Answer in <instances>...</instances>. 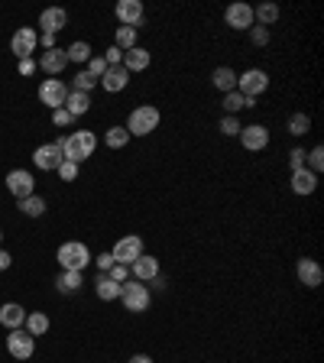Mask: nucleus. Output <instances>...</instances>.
Segmentation results:
<instances>
[{"mask_svg": "<svg viewBox=\"0 0 324 363\" xmlns=\"http://www.w3.org/2000/svg\"><path fill=\"white\" fill-rule=\"evenodd\" d=\"M59 146H62V156L68 162H81L88 159V156H94V146H97V137L91 133V130H75L72 137H62V139H55Z\"/></svg>", "mask_w": 324, "mask_h": 363, "instance_id": "obj_1", "label": "nucleus"}, {"mask_svg": "<svg viewBox=\"0 0 324 363\" xmlns=\"http://www.w3.org/2000/svg\"><path fill=\"white\" fill-rule=\"evenodd\" d=\"M159 107H152V104H140L136 110H130V117H127V133L130 137H150L152 130L159 127Z\"/></svg>", "mask_w": 324, "mask_h": 363, "instance_id": "obj_2", "label": "nucleus"}, {"mask_svg": "<svg viewBox=\"0 0 324 363\" xmlns=\"http://www.w3.org/2000/svg\"><path fill=\"white\" fill-rule=\"evenodd\" d=\"M55 259H59V266L62 269H75V273H81L94 257H91L88 244H81V240H68V244H62L59 250H55Z\"/></svg>", "mask_w": 324, "mask_h": 363, "instance_id": "obj_3", "label": "nucleus"}, {"mask_svg": "<svg viewBox=\"0 0 324 363\" xmlns=\"http://www.w3.org/2000/svg\"><path fill=\"white\" fill-rule=\"evenodd\" d=\"M120 299H123V308L140 315V311H150L152 305V295H150V286L146 282H136V279H127L120 286Z\"/></svg>", "mask_w": 324, "mask_h": 363, "instance_id": "obj_4", "label": "nucleus"}, {"mask_svg": "<svg viewBox=\"0 0 324 363\" xmlns=\"http://www.w3.org/2000/svg\"><path fill=\"white\" fill-rule=\"evenodd\" d=\"M266 88H270V75H266L263 68H247L243 75H237V91L247 97V101H256Z\"/></svg>", "mask_w": 324, "mask_h": 363, "instance_id": "obj_5", "label": "nucleus"}, {"mask_svg": "<svg viewBox=\"0 0 324 363\" xmlns=\"http://www.w3.org/2000/svg\"><path fill=\"white\" fill-rule=\"evenodd\" d=\"M110 257H114V263L133 266V263H136V259L143 257V237H140V234L120 237L117 244H114V250H110Z\"/></svg>", "mask_w": 324, "mask_h": 363, "instance_id": "obj_6", "label": "nucleus"}, {"mask_svg": "<svg viewBox=\"0 0 324 363\" xmlns=\"http://www.w3.org/2000/svg\"><path fill=\"white\" fill-rule=\"evenodd\" d=\"M7 351H10L13 360H30L36 353V337L26 328H17V331L7 334Z\"/></svg>", "mask_w": 324, "mask_h": 363, "instance_id": "obj_7", "label": "nucleus"}, {"mask_svg": "<svg viewBox=\"0 0 324 363\" xmlns=\"http://www.w3.org/2000/svg\"><path fill=\"white\" fill-rule=\"evenodd\" d=\"M240 143H243V150L247 153H263L270 146V130L263 127V124H247V127H240Z\"/></svg>", "mask_w": 324, "mask_h": 363, "instance_id": "obj_8", "label": "nucleus"}, {"mask_svg": "<svg viewBox=\"0 0 324 363\" xmlns=\"http://www.w3.org/2000/svg\"><path fill=\"white\" fill-rule=\"evenodd\" d=\"M62 162H65V156H62L59 143H43V146H36V153H32V166L43 172H55Z\"/></svg>", "mask_w": 324, "mask_h": 363, "instance_id": "obj_9", "label": "nucleus"}, {"mask_svg": "<svg viewBox=\"0 0 324 363\" xmlns=\"http://www.w3.org/2000/svg\"><path fill=\"white\" fill-rule=\"evenodd\" d=\"M36 46H39V32L30 30V26H20L10 39V52L17 55V59H32Z\"/></svg>", "mask_w": 324, "mask_h": 363, "instance_id": "obj_10", "label": "nucleus"}, {"mask_svg": "<svg viewBox=\"0 0 324 363\" xmlns=\"http://www.w3.org/2000/svg\"><path fill=\"white\" fill-rule=\"evenodd\" d=\"M7 192L20 202V198H30L32 195V188H36V179H32V172H26V169H10L7 172Z\"/></svg>", "mask_w": 324, "mask_h": 363, "instance_id": "obj_11", "label": "nucleus"}, {"mask_svg": "<svg viewBox=\"0 0 324 363\" xmlns=\"http://www.w3.org/2000/svg\"><path fill=\"white\" fill-rule=\"evenodd\" d=\"M65 97H68V85L59 81V78H45L43 85H39V101H43L49 110H59L65 104Z\"/></svg>", "mask_w": 324, "mask_h": 363, "instance_id": "obj_12", "label": "nucleus"}, {"mask_svg": "<svg viewBox=\"0 0 324 363\" xmlns=\"http://www.w3.org/2000/svg\"><path fill=\"white\" fill-rule=\"evenodd\" d=\"M295 276H298V282H302L305 288H318L324 282V269H321L318 259L302 257L298 263H295Z\"/></svg>", "mask_w": 324, "mask_h": 363, "instance_id": "obj_13", "label": "nucleus"}, {"mask_svg": "<svg viewBox=\"0 0 324 363\" xmlns=\"http://www.w3.org/2000/svg\"><path fill=\"white\" fill-rule=\"evenodd\" d=\"M114 13H117L120 26H133V30H140L143 23H146V10H143L140 0H120Z\"/></svg>", "mask_w": 324, "mask_h": 363, "instance_id": "obj_14", "label": "nucleus"}, {"mask_svg": "<svg viewBox=\"0 0 324 363\" xmlns=\"http://www.w3.org/2000/svg\"><path fill=\"white\" fill-rule=\"evenodd\" d=\"M224 23L230 26V30H250L253 26V7L250 3H243V0H237V3H230L224 10Z\"/></svg>", "mask_w": 324, "mask_h": 363, "instance_id": "obj_15", "label": "nucleus"}, {"mask_svg": "<svg viewBox=\"0 0 324 363\" xmlns=\"http://www.w3.org/2000/svg\"><path fill=\"white\" fill-rule=\"evenodd\" d=\"M127 85H130V72L123 68V65H108V72L101 75V88H104V91H110V95L123 91Z\"/></svg>", "mask_w": 324, "mask_h": 363, "instance_id": "obj_16", "label": "nucleus"}, {"mask_svg": "<svg viewBox=\"0 0 324 363\" xmlns=\"http://www.w3.org/2000/svg\"><path fill=\"white\" fill-rule=\"evenodd\" d=\"M130 273H133V279H136V282H152V279L159 276L162 269H159V259L152 257V253H143V257L136 259L133 266H130Z\"/></svg>", "mask_w": 324, "mask_h": 363, "instance_id": "obj_17", "label": "nucleus"}, {"mask_svg": "<svg viewBox=\"0 0 324 363\" xmlns=\"http://www.w3.org/2000/svg\"><path fill=\"white\" fill-rule=\"evenodd\" d=\"M26 315H30V311L23 308V305H17V302L0 305V324H3V328H10V331H17V328L26 324Z\"/></svg>", "mask_w": 324, "mask_h": 363, "instance_id": "obj_18", "label": "nucleus"}, {"mask_svg": "<svg viewBox=\"0 0 324 363\" xmlns=\"http://www.w3.org/2000/svg\"><path fill=\"white\" fill-rule=\"evenodd\" d=\"M150 62H152V55H150V49H143V46H133L130 52H123V68H127L130 75H133V72H146Z\"/></svg>", "mask_w": 324, "mask_h": 363, "instance_id": "obj_19", "label": "nucleus"}, {"mask_svg": "<svg viewBox=\"0 0 324 363\" xmlns=\"http://www.w3.org/2000/svg\"><path fill=\"white\" fill-rule=\"evenodd\" d=\"M211 85L221 91V95H230V91H237V72L230 68V65H221L211 72Z\"/></svg>", "mask_w": 324, "mask_h": 363, "instance_id": "obj_20", "label": "nucleus"}, {"mask_svg": "<svg viewBox=\"0 0 324 363\" xmlns=\"http://www.w3.org/2000/svg\"><path fill=\"white\" fill-rule=\"evenodd\" d=\"M65 65H68V59H65V49H45L43 55H39V68H43L45 75H59L62 72Z\"/></svg>", "mask_w": 324, "mask_h": 363, "instance_id": "obj_21", "label": "nucleus"}, {"mask_svg": "<svg viewBox=\"0 0 324 363\" xmlns=\"http://www.w3.org/2000/svg\"><path fill=\"white\" fill-rule=\"evenodd\" d=\"M68 23V13L62 10V7H49V10H43L39 13V26H43V32H59Z\"/></svg>", "mask_w": 324, "mask_h": 363, "instance_id": "obj_22", "label": "nucleus"}, {"mask_svg": "<svg viewBox=\"0 0 324 363\" xmlns=\"http://www.w3.org/2000/svg\"><path fill=\"white\" fill-rule=\"evenodd\" d=\"M318 188V175L308 169H295L292 172V192L295 195H314Z\"/></svg>", "mask_w": 324, "mask_h": 363, "instance_id": "obj_23", "label": "nucleus"}, {"mask_svg": "<svg viewBox=\"0 0 324 363\" xmlns=\"http://www.w3.org/2000/svg\"><path fill=\"white\" fill-rule=\"evenodd\" d=\"M65 110L72 114V117H85L88 110H91V95H81V91H68V97H65Z\"/></svg>", "mask_w": 324, "mask_h": 363, "instance_id": "obj_24", "label": "nucleus"}, {"mask_svg": "<svg viewBox=\"0 0 324 363\" xmlns=\"http://www.w3.org/2000/svg\"><path fill=\"white\" fill-rule=\"evenodd\" d=\"M94 292H97V299L101 302H117L120 299V286L108 276V273H101V276L94 279Z\"/></svg>", "mask_w": 324, "mask_h": 363, "instance_id": "obj_25", "label": "nucleus"}, {"mask_svg": "<svg viewBox=\"0 0 324 363\" xmlns=\"http://www.w3.org/2000/svg\"><path fill=\"white\" fill-rule=\"evenodd\" d=\"M55 286H59L62 295H72V292H78V288L85 286V279H81V273H75V269H62V276L55 279Z\"/></svg>", "mask_w": 324, "mask_h": 363, "instance_id": "obj_26", "label": "nucleus"}, {"mask_svg": "<svg viewBox=\"0 0 324 363\" xmlns=\"http://www.w3.org/2000/svg\"><path fill=\"white\" fill-rule=\"evenodd\" d=\"M49 324H52V321H49V315H45V311H30L23 328H26V331L32 334V337H43V334L49 331Z\"/></svg>", "mask_w": 324, "mask_h": 363, "instance_id": "obj_27", "label": "nucleus"}, {"mask_svg": "<svg viewBox=\"0 0 324 363\" xmlns=\"http://www.w3.org/2000/svg\"><path fill=\"white\" fill-rule=\"evenodd\" d=\"M253 20H256V26H266V30H270L272 23L279 20V7H276V3H259V7H253Z\"/></svg>", "mask_w": 324, "mask_h": 363, "instance_id": "obj_28", "label": "nucleus"}, {"mask_svg": "<svg viewBox=\"0 0 324 363\" xmlns=\"http://www.w3.org/2000/svg\"><path fill=\"white\" fill-rule=\"evenodd\" d=\"M136 36H140V30H133V26H117V36H114V46H117L120 52H130V49L136 46Z\"/></svg>", "mask_w": 324, "mask_h": 363, "instance_id": "obj_29", "label": "nucleus"}, {"mask_svg": "<svg viewBox=\"0 0 324 363\" xmlns=\"http://www.w3.org/2000/svg\"><path fill=\"white\" fill-rule=\"evenodd\" d=\"M91 46L85 43V39H78V43H72L68 46V49H65V59H68V62H78V65H88V59H91Z\"/></svg>", "mask_w": 324, "mask_h": 363, "instance_id": "obj_30", "label": "nucleus"}, {"mask_svg": "<svg viewBox=\"0 0 324 363\" xmlns=\"http://www.w3.org/2000/svg\"><path fill=\"white\" fill-rule=\"evenodd\" d=\"M20 211L26 214V217H43L45 214V198H39L36 192H32L30 198H20Z\"/></svg>", "mask_w": 324, "mask_h": 363, "instance_id": "obj_31", "label": "nucleus"}, {"mask_svg": "<svg viewBox=\"0 0 324 363\" xmlns=\"http://www.w3.org/2000/svg\"><path fill=\"white\" fill-rule=\"evenodd\" d=\"M130 139H133V137L127 133V127H110L108 133H104V143H108L110 150H123Z\"/></svg>", "mask_w": 324, "mask_h": 363, "instance_id": "obj_32", "label": "nucleus"}, {"mask_svg": "<svg viewBox=\"0 0 324 363\" xmlns=\"http://www.w3.org/2000/svg\"><path fill=\"white\" fill-rule=\"evenodd\" d=\"M289 133L292 137H305V133H312V117H308V114H292L289 117Z\"/></svg>", "mask_w": 324, "mask_h": 363, "instance_id": "obj_33", "label": "nucleus"}, {"mask_svg": "<svg viewBox=\"0 0 324 363\" xmlns=\"http://www.w3.org/2000/svg\"><path fill=\"white\" fill-rule=\"evenodd\" d=\"M247 107V97L240 95V91H230V95H224V110L230 114V117H237V110H243Z\"/></svg>", "mask_w": 324, "mask_h": 363, "instance_id": "obj_34", "label": "nucleus"}, {"mask_svg": "<svg viewBox=\"0 0 324 363\" xmlns=\"http://www.w3.org/2000/svg\"><path fill=\"white\" fill-rule=\"evenodd\" d=\"M305 162H308V166H305L308 172L321 175V169H324V150H321V146H314L312 153H305Z\"/></svg>", "mask_w": 324, "mask_h": 363, "instance_id": "obj_35", "label": "nucleus"}, {"mask_svg": "<svg viewBox=\"0 0 324 363\" xmlns=\"http://www.w3.org/2000/svg\"><path fill=\"white\" fill-rule=\"evenodd\" d=\"M94 85H97V78L91 75V72H78V75L72 78V91H81V95H88Z\"/></svg>", "mask_w": 324, "mask_h": 363, "instance_id": "obj_36", "label": "nucleus"}, {"mask_svg": "<svg viewBox=\"0 0 324 363\" xmlns=\"http://www.w3.org/2000/svg\"><path fill=\"white\" fill-rule=\"evenodd\" d=\"M85 72H91V75L101 81V75L108 72V62H104V55H91V59H88V68H85Z\"/></svg>", "mask_w": 324, "mask_h": 363, "instance_id": "obj_37", "label": "nucleus"}, {"mask_svg": "<svg viewBox=\"0 0 324 363\" xmlns=\"http://www.w3.org/2000/svg\"><path fill=\"white\" fill-rule=\"evenodd\" d=\"M221 133H224V137H237L240 133V120L237 117H230V114H224V120H221Z\"/></svg>", "mask_w": 324, "mask_h": 363, "instance_id": "obj_38", "label": "nucleus"}, {"mask_svg": "<svg viewBox=\"0 0 324 363\" xmlns=\"http://www.w3.org/2000/svg\"><path fill=\"white\" fill-rule=\"evenodd\" d=\"M250 39H253V46H270V30L266 26H250Z\"/></svg>", "mask_w": 324, "mask_h": 363, "instance_id": "obj_39", "label": "nucleus"}, {"mask_svg": "<svg viewBox=\"0 0 324 363\" xmlns=\"http://www.w3.org/2000/svg\"><path fill=\"white\" fill-rule=\"evenodd\" d=\"M55 172H59V179H62V182H75V179H78V162H68V159H65Z\"/></svg>", "mask_w": 324, "mask_h": 363, "instance_id": "obj_40", "label": "nucleus"}, {"mask_svg": "<svg viewBox=\"0 0 324 363\" xmlns=\"http://www.w3.org/2000/svg\"><path fill=\"white\" fill-rule=\"evenodd\" d=\"M108 276L114 279L117 286H123V282H127V279H130V266H123V263H114V266L108 269Z\"/></svg>", "mask_w": 324, "mask_h": 363, "instance_id": "obj_41", "label": "nucleus"}, {"mask_svg": "<svg viewBox=\"0 0 324 363\" xmlns=\"http://www.w3.org/2000/svg\"><path fill=\"white\" fill-rule=\"evenodd\" d=\"M52 124H55V127H72V124H75V117H72L65 107H59V110H52Z\"/></svg>", "mask_w": 324, "mask_h": 363, "instance_id": "obj_42", "label": "nucleus"}, {"mask_svg": "<svg viewBox=\"0 0 324 363\" xmlns=\"http://www.w3.org/2000/svg\"><path fill=\"white\" fill-rule=\"evenodd\" d=\"M289 166H292V172L305 169V150H302V146H295V150L289 153Z\"/></svg>", "mask_w": 324, "mask_h": 363, "instance_id": "obj_43", "label": "nucleus"}, {"mask_svg": "<svg viewBox=\"0 0 324 363\" xmlns=\"http://www.w3.org/2000/svg\"><path fill=\"white\" fill-rule=\"evenodd\" d=\"M104 62L108 65H123V52H120L117 46H110L108 52H104Z\"/></svg>", "mask_w": 324, "mask_h": 363, "instance_id": "obj_44", "label": "nucleus"}, {"mask_svg": "<svg viewBox=\"0 0 324 363\" xmlns=\"http://www.w3.org/2000/svg\"><path fill=\"white\" fill-rule=\"evenodd\" d=\"M110 266H114V257H110V253H97V269H101V273H108Z\"/></svg>", "mask_w": 324, "mask_h": 363, "instance_id": "obj_45", "label": "nucleus"}, {"mask_svg": "<svg viewBox=\"0 0 324 363\" xmlns=\"http://www.w3.org/2000/svg\"><path fill=\"white\" fill-rule=\"evenodd\" d=\"M36 72V62L32 59H20V75H32Z\"/></svg>", "mask_w": 324, "mask_h": 363, "instance_id": "obj_46", "label": "nucleus"}, {"mask_svg": "<svg viewBox=\"0 0 324 363\" xmlns=\"http://www.w3.org/2000/svg\"><path fill=\"white\" fill-rule=\"evenodd\" d=\"M39 43H43L45 49H55V36L52 32H39Z\"/></svg>", "mask_w": 324, "mask_h": 363, "instance_id": "obj_47", "label": "nucleus"}, {"mask_svg": "<svg viewBox=\"0 0 324 363\" xmlns=\"http://www.w3.org/2000/svg\"><path fill=\"white\" fill-rule=\"evenodd\" d=\"M10 263H13V257L7 253V250H0V273H3V269H10Z\"/></svg>", "mask_w": 324, "mask_h": 363, "instance_id": "obj_48", "label": "nucleus"}, {"mask_svg": "<svg viewBox=\"0 0 324 363\" xmlns=\"http://www.w3.org/2000/svg\"><path fill=\"white\" fill-rule=\"evenodd\" d=\"M127 363H152V357H150V353H133Z\"/></svg>", "mask_w": 324, "mask_h": 363, "instance_id": "obj_49", "label": "nucleus"}, {"mask_svg": "<svg viewBox=\"0 0 324 363\" xmlns=\"http://www.w3.org/2000/svg\"><path fill=\"white\" fill-rule=\"evenodd\" d=\"M0 240H3V230H0Z\"/></svg>", "mask_w": 324, "mask_h": 363, "instance_id": "obj_50", "label": "nucleus"}]
</instances>
